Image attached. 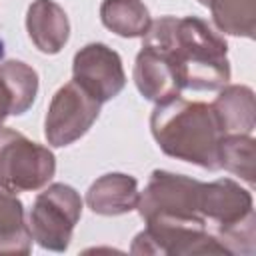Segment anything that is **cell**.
Wrapping results in <instances>:
<instances>
[{"label": "cell", "mask_w": 256, "mask_h": 256, "mask_svg": "<svg viewBox=\"0 0 256 256\" xmlns=\"http://www.w3.org/2000/svg\"><path fill=\"white\" fill-rule=\"evenodd\" d=\"M200 184L192 176L152 170L146 188L138 196L136 210L146 226L208 228V222L198 210Z\"/></svg>", "instance_id": "obj_3"}, {"label": "cell", "mask_w": 256, "mask_h": 256, "mask_svg": "<svg viewBox=\"0 0 256 256\" xmlns=\"http://www.w3.org/2000/svg\"><path fill=\"white\" fill-rule=\"evenodd\" d=\"M26 32L42 54H58L70 38V20L56 0H32L26 10Z\"/></svg>", "instance_id": "obj_11"}, {"label": "cell", "mask_w": 256, "mask_h": 256, "mask_svg": "<svg viewBox=\"0 0 256 256\" xmlns=\"http://www.w3.org/2000/svg\"><path fill=\"white\" fill-rule=\"evenodd\" d=\"M224 134H252L256 126L254 90L246 84H226L210 104Z\"/></svg>", "instance_id": "obj_14"}, {"label": "cell", "mask_w": 256, "mask_h": 256, "mask_svg": "<svg viewBox=\"0 0 256 256\" xmlns=\"http://www.w3.org/2000/svg\"><path fill=\"white\" fill-rule=\"evenodd\" d=\"M56 174L54 152L22 132L0 126V186L18 194L44 188Z\"/></svg>", "instance_id": "obj_5"}, {"label": "cell", "mask_w": 256, "mask_h": 256, "mask_svg": "<svg viewBox=\"0 0 256 256\" xmlns=\"http://www.w3.org/2000/svg\"><path fill=\"white\" fill-rule=\"evenodd\" d=\"M72 80L84 86L98 102L116 98L126 86V72L116 50L102 42L82 46L72 60Z\"/></svg>", "instance_id": "obj_7"}, {"label": "cell", "mask_w": 256, "mask_h": 256, "mask_svg": "<svg viewBox=\"0 0 256 256\" xmlns=\"http://www.w3.org/2000/svg\"><path fill=\"white\" fill-rule=\"evenodd\" d=\"M32 252V234L28 228L22 200L0 186V254L26 256Z\"/></svg>", "instance_id": "obj_15"}, {"label": "cell", "mask_w": 256, "mask_h": 256, "mask_svg": "<svg viewBox=\"0 0 256 256\" xmlns=\"http://www.w3.org/2000/svg\"><path fill=\"white\" fill-rule=\"evenodd\" d=\"M150 132L166 156L220 170L218 146L224 132L210 104L180 96L156 104L150 114Z\"/></svg>", "instance_id": "obj_2"}, {"label": "cell", "mask_w": 256, "mask_h": 256, "mask_svg": "<svg viewBox=\"0 0 256 256\" xmlns=\"http://www.w3.org/2000/svg\"><path fill=\"white\" fill-rule=\"evenodd\" d=\"M38 72L22 60L0 62V126L8 116L26 114L38 94Z\"/></svg>", "instance_id": "obj_12"}, {"label": "cell", "mask_w": 256, "mask_h": 256, "mask_svg": "<svg viewBox=\"0 0 256 256\" xmlns=\"http://www.w3.org/2000/svg\"><path fill=\"white\" fill-rule=\"evenodd\" d=\"M82 216V198L76 188L64 182L46 184L34 198L28 212V228L32 240L50 252H64L72 242V234Z\"/></svg>", "instance_id": "obj_4"}, {"label": "cell", "mask_w": 256, "mask_h": 256, "mask_svg": "<svg viewBox=\"0 0 256 256\" xmlns=\"http://www.w3.org/2000/svg\"><path fill=\"white\" fill-rule=\"evenodd\" d=\"M198 210L208 222L210 232L256 218L250 190L242 188L232 178L202 182L198 192Z\"/></svg>", "instance_id": "obj_8"}, {"label": "cell", "mask_w": 256, "mask_h": 256, "mask_svg": "<svg viewBox=\"0 0 256 256\" xmlns=\"http://www.w3.org/2000/svg\"><path fill=\"white\" fill-rule=\"evenodd\" d=\"M132 254H226L208 228L144 226L130 246Z\"/></svg>", "instance_id": "obj_9"}, {"label": "cell", "mask_w": 256, "mask_h": 256, "mask_svg": "<svg viewBox=\"0 0 256 256\" xmlns=\"http://www.w3.org/2000/svg\"><path fill=\"white\" fill-rule=\"evenodd\" d=\"M132 78H134L138 92L154 104L172 100L180 96V92L184 90L168 58L156 48L144 46V44L140 46V52L136 54Z\"/></svg>", "instance_id": "obj_10"}, {"label": "cell", "mask_w": 256, "mask_h": 256, "mask_svg": "<svg viewBox=\"0 0 256 256\" xmlns=\"http://www.w3.org/2000/svg\"><path fill=\"white\" fill-rule=\"evenodd\" d=\"M98 102L76 80L66 82L56 90L44 118L46 142L54 148H64L80 140L100 116Z\"/></svg>", "instance_id": "obj_6"}, {"label": "cell", "mask_w": 256, "mask_h": 256, "mask_svg": "<svg viewBox=\"0 0 256 256\" xmlns=\"http://www.w3.org/2000/svg\"><path fill=\"white\" fill-rule=\"evenodd\" d=\"M220 168L240 176L246 184L256 182V140L252 134H224L218 146Z\"/></svg>", "instance_id": "obj_18"}, {"label": "cell", "mask_w": 256, "mask_h": 256, "mask_svg": "<svg viewBox=\"0 0 256 256\" xmlns=\"http://www.w3.org/2000/svg\"><path fill=\"white\" fill-rule=\"evenodd\" d=\"M100 20L122 38H142L152 24V16L142 0H102Z\"/></svg>", "instance_id": "obj_16"}, {"label": "cell", "mask_w": 256, "mask_h": 256, "mask_svg": "<svg viewBox=\"0 0 256 256\" xmlns=\"http://www.w3.org/2000/svg\"><path fill=\"white\" fill-rule=\"evenodd\" d=\"M138 196V180L134 176L124 172H108L90 184L86 204L94 214L120 216L136 210Z\"/></svg>", "instance_id": "obj_13"}, {"label": "cell", "mask_w": 256, "mask_h": 256, "mask_svg": "<svg viewBox=\"0 0 256 256\" xmlns=\"http://www.w3.org/2000/svg\"><path fill=\"white\" fill-rule=\"evenodd\" d=\"M144 46L162 52L176 70L182 88L220 90L230 82L228 44L198 16H160L142 36Z\"/></svg>", "instance_id": "obj_1"}, {"label": "cell", "mask_w": 256, "mask_h": 256, "mask_svg": "<svg viewBox=\"0 0 256 256\" xmlns=\"http://www.w3.org/2000/svg\"><path fill=\"white\" fill-rule=\"evenodd\" d=\"M212 14L218 32L242 38H254L256 0H198Z\"/></svg>", "instance_id": "obj_17"}]
</instances>
